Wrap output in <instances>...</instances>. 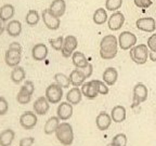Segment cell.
I'll use <instances>...</instances> for the list:
<instances>
[{"instance_id":"obj_1","label":"cell","mask_w":156,"mask_h":146,"mask_svg":"<svg viewBox=\"0 0 156 146\" xmlns=\"http://www.w3.org/2000/svg\"><path fill=\"white\" fill-rule=\"evenodd\" d=\"M118 52V39L114 35H106L101 39L100 56L103 60H113Z\"/></svg>"},{"instance_id":"obj_2","label":"cell","mask_w":156,"mask_h":146,"mask_svg":"<svg viewBox=\"0 0 156 146\" xmlns=\"http://www.w3.org/2000/svg\"><path fill=\"white\" fill-rule=\"evenodd\" d=\"M55 136L58 141L64 146H69L74 142V131L73 127L68 122H61L58 130L55 131Z\"/></svg>"},{"instance_id":"obj_3","label":"cell","mask_w":156,"mask_h":146,"mask_svg":"<svg viewBox=\"0 0 156 146\" xmlns=\"http://www.w3.org/2000/svg\"><path fill=\"white\" fill-rule=\"evenodd\" d=\"M130 58L138 65H143L147 62L150 54V49L144 43L136 44L133 48L130 49Z\"/></svg>"},{"instance_id":"obj_4","label":"cell","mask_w":156,"mask_h":146,"mask_svg":"<svg viewBox=\"0 0 156 146\" xmlns=\"http://www.w3.org/2000/svg\"><path fill=\"white\" fill-rule=\"evenodd\" d=\"M47 100L50 102V104H56L60 103L63 97V88L58 85V83H52L46 89V95Z\"/></svg>"},{"instance_id":"obj_5","label":"cell","mask_w":156,"mask_h":146,"mask_svg":"<svg viewBox=\"0 0 156 146\" xmlns=\"http://www.w3.org/2000/svg\"><path fill=\"white\" fill-rule=\"evenodd\" d=\"M136 44V36L130 32H122L118 36V47L122 50L127 51Z\"/></svg>"},{"instance_id":"obj_6","label":"cell","mask_w":156,"mask_h":146,"mask_svg":"<svg viewBox=\"0 0 156 146\" xmlns=\"http://www.w3.org/2000/svg\"><path fill=\"white\" fill-rule=\"evenodd\" d=\"M78 47V40L75 36L73 35H68L64 38L63 42V48L61 50V53L64 57H69L73 55V53L76 51V49Z\"/></svg>"},{"instance_id":"obj_7","label":"cell","mask_w":156,"mask_h":146,"mask_svg":"<svg viewBox=\"0 0 156 146\" xmlns=\"http://www.w3.org/2000/svg\"><path fill=\"white\" fill-rule=\"evenodd\" d=\"M41 19H42V21H44V24L46 25V27L48 29L56 30V29L60 28L61 19H60V17L52 14L49 9H44V11H42Z\"/></svg>"},{"instance_id":"obj_8","label":"cell","mask_w":156,"mask_h":146,"mask_svg":"<svg viewBox=\"0 0 156 146\" xmlns=\"http://www.w3.org/2000/svg\"><path fill=\"white\" fill-rule=\"evenodd\" d=\"M149 96V90L144 83L139 82L133 87V105H139L145 102Z\"/></svg>"},{"instance_id":"obj_9","label":"cell","mask_w":156,"mask_h":146,"mask_svg":"<svg viewBox=\"0 0 156 146\" xmlns=\"http://www.w3.org/2000/svg\"><path fill=\"white\" fill-rule=\"evenodd\" d=\"M20 124L25 130H32L37 124V114L33 112H25L20 117Z\"/></svg>"},{"instance_id":"obj_10","label":"cell","mask_w":156,"mask_h":146,"mask_svg":"<svg viewBox=\"0 0 156 146\" xmlns=\"http://www.w3.org/2000/svg\"><path fill=\"white\" fill-rule=\"evenodd\" d=\"M125 23V15L122 14L120 11H116V12H113L112 15L108 17L107 19V25H108V28L113 32H117L122 27Z\"/></svg>"},{"instance_id":"obj_11","label":"cell","mask_w":156,"mask_h":146,"mask_svg":"<svg viewBox=\"0 0 156 146\" xmlns=\"http://www.w3.org/2000/svg\"><path fill=\"white\" fill-rule=\"evenodd\" d=\"M136 26L142 32L154 33L156 29V22L153 17H141L136 21Z\"/></svg>"},{"instance_id":"obj_12","label":"cell","mask_w":156,"mask_h":146,"mask_svg":"<svg viewBox=\"0 0 156 146\" xmlns=\"http://www.w3.org/2000/svg\"><path fill=\"white\" fill-rule=\"evenodd\" d=\"M73 105L71 103L62 102L61 104H58V109H56V116L60 118V120L62 121H66L73 116Z\"/></svg>"},{"instance_id":"obj_13","label":"cell","mask_w":156,"mask_h":146,"mask_svg":"<svg viewBox=\"0 0 156 146\" xmlns=\"http://www.w3.org/2000/svg\"><path fill=\"white\" fill-rule=\"evenodd\" d=\"M21 54H22V51L9 48L7 50V52H5V64H7L8 66H10V67L19 66L20 62H21Z\"/></svg>"},{"instance_id":"obj_14","label":"cell","mask_w":156,"mask_h":146,"mask_svg":"<svg viewBox=\"0 0 156 146\" xmlns=\"http://www.w3.org/2000/svg\"><path fill=\"white\" fill-rule=\"evenodd\" d=\"M112 117L105 112L99 113V115L95 118V126L100 131H105L111 127L112 124Z\"/></svg>"},{"instance_id":"obj_15","label":"cell","mask_w":156,"mask_h":146,"mask_svg":"<svg viewBox=\"0 0 156 146\" xmlns=\"http://www.w3.org/2000/svg\"><path fill=\"white\" fill-rule=\"evenodd\" d=\"M33 108L37 115H46L50 108V102L47 100L46 96H40L35 101Z\"/></svg>"},{"instance_id":"obj_16","label":"cell","mask_w":156,"mask_h":146,"mask_svg":"<svg viewBox=\"0 0 156 146\" xmlns=\"http://www.w3.org/2000/svg\"><path fill=\"white\" fill-rule=\"evenodd\" d=\"M48 55V48L44 43H37L32 49V56L35 61H44Z\"/></svg>"},{"instance_id":"obj_17","label":"cell","mask_w":156,"mask_h":146,"mask_svg":"<svg viewBox=\"0 0 156 146\" xmlns=\"http://www.w3.org/2000/svg\"><path fill=\"white\" fill-rule=\"evenodd\" d=\"M111 117H112L113 122H116V123H120V122L125 121L127 117V110L125 106L116 105L113 107L112 112H111Z\"/></svg>"},{"instance_id":"obj_18","label":"cell","mask_w":156,"mask_h":146,"mask_svg":"<svg viewBox=\"0 0 156 146\" xmlns=\"http://www.w3.org/2000/svg\"><path fill=\"white\" fill-rule=\"evenodd\" d=\"M81 93H83V95H85L87 99H89V100H93V99H95V97L99 95L98 89H97V87H95L93 80L85 82L81 85Z\"/></svg>"},{"instance_id":"obj_19","label":"cell","mask_w":156,"mask_h":146,"mask_svg":"<svg viewBox=\"0 0 156 146\" xmlns=\"http://www.w3.org/2000/svg\"><path fill=\"white\" fill-rule=\"evenodd\" d=\"M86 76L83 74V71L79 68H76L73 69L72 73L69 74V81H71V85L74 87H80L85 83L86 81Z\"/></svg>"},{"instance_id":"obj_20","label":"cell","mask_w":156,"mask_h":146,"mask_svg":"<svg viewBox=\"0 0 156 146\" xmlns=\"http://www.w3.org/2000/svg\"><path fill=\"white\" fill-rule=\"evenodd\" d=\"M118 79V71L114 67H107L103 73V81L106 83L108 87H112L116 83Z\"/></svg>"},{"instance_id":"obj_21","label":"cell","mask_w":156,"mask_h":146,"mask_svg":"<svg viewBox=\"0 0 156 146\" xmlns=\"http://www.w3.org/2000/svg\"><path fill=\"white\" fill-rule=\"evenodd\" d=\"M49 10L52 14H54L55 16L61 17L63 16V14L65 13L66 10V3L64 0H53L49 7Z\"/></svg>"},{"instance_id":"obj_22","label":"cell","mask_w":156,"mask_h":146,"mask_svg":"<svg viewBox=\"0 0 156 146\" xmlns=\"http://www.w3.org/2000/svg\"><path fill=\"white\" fill-rule=\"evenodd\" d=\"M81 99H83V93L78 87L72 88L66 94V101L68 103H71L72 105H77L78 103H80Z\"/></svg>"},{"instance_id":"obj_23","label":"cell","mask_w":156,"mask_h":146,"mask_svg":"<svg viewBox=\"0 0 156 146\" xmlns=\"http://www.w3.org/2000/svg\"><path fill=\"white\" fill-rule=\"evenodd\" d=\"M5 30H7L8 35L11 37H17L22 33V24L17 19H12L5 26Z\"/></svg>"},{"instance_id":"obj_24","label":"cell","mask_w":156,"mask_h":146,"mask_svg":"<svg viewBox=\"0 0 156 146\" xmlns=\"http://www.w3.org/2000/svg\"><path fill=\"white\" fill-rule=\"evenodd\" d=\"M60 118L58 116L56 117H50L48 120L46 121L44 127V132L47 135H50L52 133H55V131L58 130V126H60Z\"/></svg>"},{"instance_id":"obj_25","label":"cell","mask_w":156,"mask_h":146,"mask_svg":"<svg viewBox=\"0 0 156 146\" xmlns=\"http://www.w3.org/2000/svg\"><path fill=\"white\" fill-rule=\"evenodd\" d=\"M72 61L73 64L76 68H79V69H83L88 66L89 62L87 61V57L85 56V54L83 52L75 51L72 55Z\"/></svg>"},{"instance_id":"obj_26","label":"cell","mask_w":156,"mask_h":146,"mask_svg":"<svg viewBox=\"0 0 156 146\" xmlns=\"http://www.w3.org/2000/svg\"><path fill=\"white\" fill-rule=\"evenodd\" d=\"M14 13L15 9L12 5H10V3L3 5L0 8V19H2L3 22H8L9 19H11L14 16Z\"/></svg>"},{"instance_id":"obj_27","label":"cell","mask_w":156,"mask_h":146,"mask_svg":"<svg viewBox=\"0 0 156 146\" xmlns=\"http://www.w3.org/2000/svg\"><path fill=\"white\" fill-rule=\"evenodd\" d=\"M14 137H15V133L13 130L11 129L3 130L0 133V146H10L12 144Z\"/></svg>"},{"instance_id":"obj_28","label":"cell","mask_w":156,"mask_h":146,"mask_svg":"<svg viewBox=\"0 0 156 146\" xmlns=\"http://www.w3.org/2000/svg\"><path fill=\"white\" fill-rule=\"evenodd\" d=\"M26 77V73H25V69L21 66H15L14 68L11 71V75H10V78L11 80L14 83H20L22 82L23 80Z\"/></svg>"},{"instance_id":"obj_29","label":"cell","mask_w":156,"mask_h":146,"mask_svg":"<svg viewBox=\"0 0 156 146\" xmlns=\"http://www.w3.org/2000/svg\"><path fill=\"white\" fill-rule=\"evenodd\" d=\"M107 19H108V16L104 8H99L93 13V22L97 25H103L105 22H107Z\"/></svg>"},{"instance_id":"obj_30","label":"cell","mask_w":156,"mask_h":146,"mask_svg":"<svg viewBox=\"0 0 156 146\" xmlns=\"http://www.w3.org/2000/svg\"><path fill=\"white\" fill-rule=\"evenodd\" d=\"M39 19H40V16H39V13L38 11L36 10L32 9L29 10L28 12H27L26 16H25V22L28 26H35V25L38 24Z\"/></svg>"},{"instance_id":"obj_31","label":"cell","mask_w":156,"mask_h":146,"mask_svg":"<svg viewBox=\"0 0 156 146\" xmlns=\"http://www.w3.org/2000/svg\"><path fill=\"white\" fill-rule=\"evenodd\" d=\"M30 100H32V94L29 92H27L23 87H21V89H20L19 93H17V95H16L17 103L22 105L28 104V103L30 102Z\"/></svg>"},{"instance_id":"obj_32","label":"cell","mask_w":156,"mask_h":146,"mask_svg":"<svg viewBox=\"0 0 156 146\" xmlns=\"http://www.w3.org/2000/svg\"><path fill=\"white\" fill-rule=\"evenodd\" d=\"M54 80H55V83H58V85H61L62 88H68L69 85H71L69 77H67L65 74H62V73H56L54 75Z\"/></svg>"},{"instance_id":"obj_33","label":"cell","mask_w":156,"mask_h":146,"mask_svg":"<svg viewBox=\"0 0 156 146\" xmlns=\"http://www.w3.org/2000/svg\"><path fill=\"white\" fill-rule=\"evenodd\" d=\"M122 5V0H106L105 1V9L111 12H116Z\"/></svg>"},{"instance_id":"obj_34","label":"cell","mask_w":156,"mask_h":146,"mask_svg":"<svg viewBox=\"0 0 156 146\" xmlns=\"http://www.w3.org/2000/svg\"><path fill=\"white\" fill-rule=\"evenodd\" d=\"M93 82H94L95 87L98 89V92L101 95H106L110 92V89H108V85L104 82V81L98 80V79H93Z\"/></svg>"},{"instance_id":"obj_35","label":"cell","mask_w":156,"mask_h":146,"mask_svg":"<svg viewBox=\"0 0 156 146\" xmlns=\"http://www.w3.org/2000/svg\"><path fill=\"white\" fill-rule=\"evenodd\" d=\"M49 42H50V46L52 47V49H54L55 51H61L62 48H63L64 38L63 36H58L55 39H50Z\"/></svg>"},{"instance_id":"obj_36","label":"cell","mask_w":156,"mask_h":146,"mask_svg":"<svg viewBox=\"0 0 156 146\" xmlns=\"http://www.w3.org/2000/svg\"><path fill=\"white\" fill-rule=\"evenodd\" d=\"M127 142H128V139L125 133L116 134L112 140V143L116 144L117 146H127Z\"/></svg>"},{"instance_id":"obj_37","label":"cell","mask_w":156,"mask_h":146,"mask_svg":"<svg viewBox=\"0 0 156 146\" xmlns=\"http://www.w3.org/2000/svg\"><path fill=\"white\" fill-rule=\"evenodd\" d=\"M133 2L140 9H147L152 5V0H133Z\"/></svg>"},{"instance_id":"obj_38","label":"cell","mask_w":156,"mask_h":146,"mask_svg":"<svg viewBox=\"0 0 156 146\" xmlns=\"http://www.w3.org/2000/svg\"><path fill=\"white\" fill-rule=\"evenodd\" d=\"M8 109H9V104H8L7 100L5 97L0 96V116L7 114Z\"/></svg>"},{"instance_id":"obj_39","label":"cell","mask_w":156,"mask_h":146,"mask_svg":"<svg viewBox=\"0 0 156 146\" xmlns=\"http://www.w3.org/2000/svg\"><path fill=\"white\" fill-rule=\"evenodd\" d=\"M150 51H156V34H153L147 39V43H146Z\"/></svg>"},{"instance_id":"obj_40","label":"cell","mask_w":156,"mask_h":146,"mask_svg":"<svg viewBox=\"0 0 156 146\" xmlns=\"http://www.w3.org/2000/svg\"><path fill=\"white\" fill-rule=\"evenodd\" d=\"M35 143V139L29 136V137H23V139L20 140L19 146H32Z\"/></svg>"},{"instance_id":"obj_41","label":"cell","mask_w":156,"mask_h":146,"mask_svg":"<svg viewBox=\"0 0 156 146\" xmlns=\"http://www.w3.org/2000/svg\"><path fill=\"white\" fill-rule=\"evenodd\" d=\"M22 87L24 88L27 92H29L30 94L33 95V93H34V91H35V85H34V83H33V81L27 80L26 82H25L24 85H22Z\"/></svg>"},{"instance_id":"obj_42","label":"cell","mask_w":156,"mask_h":146,"mask_svg":"<svg viewBox=\"0 0 156 146\" xmlns=\"http://www.w3.org/2000/svg\"><path fill=\"white\" fill-rule=\"evenodd\" d=\"M81 71H83V74H85L86 78L91 77V75H92V73H93V66H92V64L89 63V64H88L87 67L83 68V69H81Z\"/></svg>"},{"instance_id":"obj_43","label":"cell","mask_w":156,"mask_h":146,"mask_svg":"<svg viewBox=\"0 0 156 146\" xmlns=\"http://www.w3.org/2000/svg\"><path fill=\"white\" fill-rule=\"evenodd\" d=\"M149 58L152 62H156V51H150Z\"/></svg>"},{"instance_id":"obj_44","label":"cell","mask_w":156,"mask_h":146,"mask_svg":"<svg viewBox=\"0 0 156 146\" xmlns=\"http://www.w3.org/2000/svg\"><path fill=\"white\" fill-rule=\"evenodd\" d=\"M5 23V22H3L2 19H0V35H2V33L5 32V26H7Z\"/></svg>"},{"instance_id":"obj_45","label":"cell","mask_w":156,"mask_h":146,"mask_svg":"<svg viewBox=\"0 0 156 146\" xmlns=\"http://www.w3.org/2000/svg\"><path fill=\"white\" fill-rule=\"evenodd\" d=\"M106 146H117V145H116V144H114V143H112V142H111V143H110V144H107Z\"/></svg>"},{"instance_id":"obj_46","label":"cell","mask_w":156,"mask_h":146,"mask_svg":"<svg viewBox=\"0 0 156 146\" xmlns=\"http://www.w3.org/2000/svg\"><path fill=\"white\" fill-rule=\"evenodd\" d=\"M155 22H156V19H155Z\"/></svg>"}]
</instances>
